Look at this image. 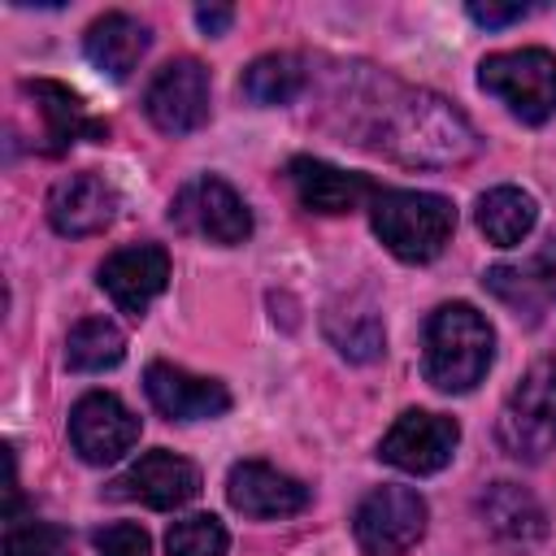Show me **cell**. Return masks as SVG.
I'll use <instances>...</instances> for the list:
<instances>
[{
	"instance_id": "6da1fadb",
	"label": "cell",
	"mask_w": 556,
	"mask_h": 556,
	"mask_svg": "<svg viewBox=\"0 0 556 556\" xmlns=\"http://www.w3.org/2000/svg\"><path fill=\"white\" fill-rule=\"evenodd\" d=\"M361 143L382 148L413 165H452L473 156L478 135L465 122V113L452 109L447 100L391 83V96L382 100V109H374V122Z\"/></svg>"
},
{
	"instance_id": "7a4b0ae2",
	"label": "cell",
	"mask_w": 556,
	"mask_h": 556,
	"mask_svg": "<svg viewBox=\"0 0 556 556\" xmlns=\"http://www.w3.org/2000/svg\"><path fill=\"white\" fill-rule=\"evenodd\" d=\"M495 356V330L473 304H439L426 321V356L421 374L434 391L460 395L482 382Z\"/></svg>"
},
{
	"instance_id": "3957f363",
	"label": "cell",
	"mask_w": 556,
	"mask_h": 556,
	"mask_svg": "<svg viewBox=\"0 0 556 556\" xmlns=\"http://www.w3.org/2000/svg\"><path fill=\"white\" fill-rule=\"evenodd\" d=\"M374 235L408 265L434 261L452 230H456V208L447 195L434 191H378L369 204Z\"/></svg>"
},
{
	"instance_id": "277c9868",
	"label": "cell",
	"mask_w": 556,
	"mask_h": 556,
	"mask_svg": "<svg viewBox=\"0 0 556 556\" xmlns=\"http://www.w3.org/2000/svg\"><path fill=\"white\" fill-rule=\"evenodd\" d=\"M478 83L526 126H543L556 113V56L547 48L491 52L478 65Z\"/></svg>"
},
{
	"instance_id": "5b68a950",
	"label": "cell",
	"mask_w": 556,
	"mask_h": 556,
	"mask_svg": "<svg viewBox=\"0 0 556 556\" xmlns=\"http://www.w3.org/2000/svg\"><path fill=\"white\" fill-rule=\"evenodd\" d=\"M500 447L517 460L556 452V361H534L500 413Z\"/></svg>"
},
{
	"instance_id": "8992f818",
	"label": "cell",
	"mask_w": 556,
	"mask_h": 556,
	"mask_svg": "<svg viewBox=\"0 0 556 556\" xmlns=\"http://www.w3.org/2000/svg\"><path fill=\"white\" fill-rule=\"evenodd\" d=\"M352 534L365 556H404L426 534V500L408 486H374L352 513Z\"/></svg>"
},
{
	"instance_id": "52a82bcc",
	"label": "cell",
	"mask_w": 556,
	"mask_h": 556,
	"mask_svg": "<svg viewBox=\"0 0 556 556\" xmlns=\"http://www.w3.org/2000/svg\"><path fill=\"white\" fill-rule=\"evenodd\" d=\"M169 222L191 230V235H200V239H208V243H222V248L243 243L252 235V213H248L243 195L226 178H213V174L191 178L174 195Z\"/></svg>"
},
{
	"instance_id": "ba28073f",
	"label": "cell",
	"mask_w": 556,
	"mask_h": 556,
	"mask_svg": "<svg viewBox=\"0 0 556 556\" xmlns=\"http://www.w3.org/2000/svg\"><path fill=\"white\" fill-rule=\"evenodd\" d=\"M143 113L165 135H191L208 122V70L191 56H178L156 70L143 91Z\"/></svg>"
},
{
	"instance_id": "9c48e42d",
	"label": "cell",
	"mask_w": 556,
	"mask_h": 556,
	"mask_svg": "<svg viewBox=\"0 0 556 556\" xmlns=\"http://www.w3.org/2000/svg\"><path fill=\"white\" fill-rule=\"evenodd\" d=\"M70 443L87 465H113L139 443V417L113 391H87L70 408Z\"/></svg>"
},
{
	"instance_id": "30bf717a",
	"label": "cell",
	"mask_w": 556,
	"mask_h": 556,
	"mask_svg": "<svg viewBox=\"0 0 556 556\" xmlns=\"http://www.w3.org/2000/svg\"><path fill=\"white\" fill-rule=\"evenodd\" d=\"M460 443V426L443 413L408 408L395 417V426L382 434L378 456L404 473H439Z\"/></svg>"
},
{
	"instance_id": "8fae6325",
	"label": "cell",
	"mask_w": 556,
	"mask_h": 556,
	"mask_svg": "<svg viewBox=\"0 0 556 556\" xmlns=\"http://www.w3.org/2000/svg\"><path fill=\"white\" fill-rule=\"evenodd\" d=\"M169 282V252L161 243H130L104 256L100 265V287L126 317H143L148 304L165 291Z\"/></svg>"
},
{
	"instance_id": "7c38bea8",
	"label": "cell",
	"mask_w": 556,
	"mask_h": 556,
	"mask_svg": "<svg viewBox=\"0 0 556 556\" xmlns=\"http://www.w3.org/2000/svg\"><path fill=\"white\" fill-rule=\"evenodd\" d=\"M143 391H148L152 408L165 413L169 421H204V417H222L230 408V391L217 378L187 374L169 361H152L143 369Z\"/></svg>"
},
{
	"instance_id": "4fadbf2b",
	"label": "cell",
	"mask_w": 556,
	"mask_h": 556,
	"mask_svg": "<svg viewBox=\"0 0 556 556\" xmlns=\"http://www.w3.org/2000/svg\"><path fill=\"white\" fill-rule=\"evenodd\" d=\"M109 495H117V500H139V504H148V508H182L187 500L200 495V469H195L191 460H182V456L156 447V452L139 456V460L109 486Z\"/></svg>"
},
{
	"instance_id": "5bb4252c",
	"label": "cell",
	"mask_w": 556,
	"mask_h": 556,
	"mask_svg": "<svg viewBox=\"0 0 556 556\" xmlns=\"http://www.w3.org/2000/svg\"><path fill=\"white\" fill-rule=\"evenodd\" d=\"M113 217H117V191L91 169L70 174L48 191V222L56 235L70 239L100 235L104 226H113Z\"/></svg>"
},
{
	"instance_id": "9a60e30c",
	"label": "cell",
	"mask_w": 556,
	"mask_h": 556,
	"mask_svg": "<svg viewBox=\"0 0 556 556\" xmlns=\"http://www.w3.org/2000/svg\"><path fill=\"white\" fill-rule=\"evenodd\" d=\"M226 500L243 517H291L308 508V486L265 460H239L226 478Z\"/></svg>"
},
{
	"instance_id": "2e32d148",
	"label": "cell",
	"mask_w": 556,
	"mask_h": 556,
	"mask_svg": "<svg viewBox=\"0 0 556 556\" xmlns=\"http://www.w3.org/2000/svg\"><path fill=\"white\" fill-rule=\"evenodd\" d=\"M287 182L295 191V200L308 208V213H352L365 195L374 200L378 187L365 178V174H352V169H339L330 161H317V156H295L287 165Z\"/></svg>"
},
{
	"instance_id": "e0dca14e",
	"label": "cell",
	"mask_w": 556,
	"mask_h": 556,
	"mask_svg": "<svg viewBox=\"0 0 556 556\" xmlns=\"http://www.w3.org/2000/svg\"><path fill=\"white\" fill-rule=\"evenodd\" d=\"M26 96H35V104H39V117H43V152L48 156H61L74 139H91V143H104L109 139V122L91 117L83 109L78 91H70L65 83L30 78L26 83Z\"/></svg>"
},
{
	"instance_id": "ac0fdd59",
	"label": "cell",
	"mask_w": 556,
	"mask_h": 556,
	"mask_svg": "<svg viewBox=\"0 0 556 556\" xmlns=\"http://www.w3.org/2000/svg\"><path fill=\"white\" fill-rule=\"evenodd\" d=\"M486 291H495L517 317H539L543 304H556V239H547L530 261L521 265H495L486 269Z\"/></svg>"
},
{
	"instance_id": "d6986e66",
	"label": "cell",
	"mask_w": 556,
	"mask_h": 556,
	"mask_svg": "<svg viewBox=\"0 0 556 556\" xmlns=\"http://www.w3.org/2000/svg\"><path fill=\"white\" fill-rule=\"evenodd\" d=\"M148 43H152V30L139 22V17H130V13H104V17H96L91 26H87V35H83V52H87V61L100 70V74H109V78H130V70L139 65V56L148 52Z\"/></svg>"
},
{
	"instance_id": "ffe728a7",
	"label": "cell",
	"mask_w": 556,
	"mask_h": 556,
	"mask_svg": "<svg viewBox=\"0 0 556 556\" xmlns=\"http://www.w3.org/2000/svg\"><path fill=\"white\" fill-rule=\"evenodd\" d=\"M478 508L486 517V526L508 539V543H539L547 534V517H543V504L517 486V482H495L478 495Z\"/></svg>"
},
{
	"instance_id": "44dd1931",
	"label": "cell",
	"mask_w": 556,
	"mask_h": 556,
	"mask_svg": "<svg viewBox=\"0 0 556 556\" xmlns=\"http://www.w3.org/2000/svg\"><path fill=\"white\" fill-rule=\"evenodd\" d=\"M539 208L534 195H526L521 187H491L486 195H478V230L495 243V248H513L530 235Z\"/></svg>"
},
{
	"instance_id": "7402d4cb",
	"label": "cell",
	"mask_w": 556,
	"mask_h": 556,
	"mask_svg": "<svg viewBox=\"0 0 556 556\" xmlns=\"http://www.w3.org/2000/svg\"><path fill=\"white\" fill-rule=\"evenodd\" d=\"M239 87H243V96L252 104H291L308 87V70L291 52H269V56H256L243 70Z\"/></svg>"
},
{
	"instance_id": "603a6c76",
	"label": "cell",
	"mask_w": 556,
	"mask_h": 556,
	"mask_svg": "<svg viewBox=\"0 0 556 556\" xmlns=\"http://www.w3.org/2000/svg\"><path fill=\"white\" fill-rule=\"evenodd\" d=\"M126 356V339L113 321L104 317H83L70 339H65V365L78 369V374H100V369H113L117 361Z\"/></svg>"
},
{
	"instance_id": "cb8c5ba5",
	"label": "cell",
	"mask_w": 556,
	"mask_h": 556,
	"mask_svg": "<svg viewBox=\"0 0 556 556\" xmlns=\"http://www.w3.org/2000/svg\"><path fill=\"white\" fill-rule=\"evenodd\" d=\"M326 334L348 361H374L382 352V321L374 308H348L326 313Z\"/></svg>"
},
{
	"instance_id": "d4e9b609",
	"label": "cell",
	"mask_w": 556,
	"mask_h": 556,
	"mask_svg": "<svg viewBox=\"0 0 556 556\" xmlns=\"http://www.w3.org/2000/svg\"><path fill=\"white\" fill-rule=\"evenodd\" d=\"M226 547H230V539H226L222 521L208 517V513L174 521L169 534H165V552L169 556H226Z\"/></svg>"
},
{
	"instance_id": "484cf974",
	"label": "cell",
	"mask_w": 556,
	"mask_h": 556,
	"mask_svg": "<svg viewBox=\"0 0 556 556\" xmlns=\"http://www.w3.org/2000/svg\"><path fill=\"white\" fill-rule=\"evenodd\" d=\"M4 556H70V534L52 521H17L9 517Z\"/></svg>"
},
{
	"instance_id": "4316f807",
	"label": "cell",
	"mask_w": 556,
	"mask_h": 556,
	"mask_svg": "<svg viewBox=\"0 0 556 556\" xmlns=\"http://www.w3.org/2000/svg\"><path fill=\"white\" fill-rule=\"evenodd\" d=\"M96 552L100 556H152V543H148V534L139 526L117 521V526L96 530Z\"/></svg>"
},
{
	"instance_id": "83f0119b",
	"label": "cell",
	"mask_w": 556,
	"mask_h": 556,
	"mask_svg": "<svg viewBox=\"0 0 556 556\" xmlns=\"http://www.w3.org/2000/svg\"><path fill=\"white\" fill-rule=\"evenodd\" d=\"M469 17L478 22V26H508V22H521V17H530V4H469Z\"/></svg>"
},
{
	"instance_id": "f1b7e54d",
	"label": "cell",
	"mask_w": 556,
	"mask_h": 556,
	"mask_svg": "<svg viewBox=\"0 0 556 556\" xmlns=\"http://www.w3.org/2000/svg\"><path fill=\"white\" fill-rule=\"evenodd\" d=\"M230 22H235V9H230V4H200V9H195V26H200L204 35H222Z\"/></svg>"
}]
</instances>
